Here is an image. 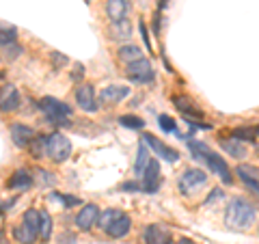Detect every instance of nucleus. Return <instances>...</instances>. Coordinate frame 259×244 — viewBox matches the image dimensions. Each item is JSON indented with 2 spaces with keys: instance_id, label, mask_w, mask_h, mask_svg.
Wrapping results in <instances>:
<instances>
[{
  "instance_id": "nucleus-1",
  "label": "nucleus",
  "mask_w": 259,
  "mask_h": 244,
  "mask_svg": "<svg viewBox=\"0 0 259 244\" xmlns=\"http://www.w3.org/2000/svg\"><path fill=\"white\" fill-rule=\"evenodd\" d=\"M190 151H192V156L197 158V160H203L205 165L214 171V173L221 177L223 184H233V175H231V169L227 167V162L218 156V153H214L212 149L207 147L205 143H201V141H190Z\"/></svg>"
},
{
  "instance_id": "nucleus-2",
  "label": "nucleus",
  "mask_w": 259,
  "mask_h": 244,
  "mask_svg": "<svg viewBox=\"0 0 259 244\" xmlns=\"http://www.w3.org/2000/svg\"><path fill=\"white\" fill-rule=\"evenodd\" d=\"M255 221V208L250 206L246 199L236 197L225 212V225L229 229H246V227Z\"/></svg>"
},
{
  "instance_id": "nucleus-3",
  "label": "nucleus",
  "mask_w": 259,
  "mask_h": 244,
  "mask_svg": "<svg viewBox=\"0 0 259 244\" xmlns=\"http://www.w3.org/2000/svg\"><path fill=\"white\" fill-rule=\"evenodd\" d=\"M41 110L52 126H65V128L71 126V108L65 102L56 100V97H44Z\"/></svg>"
},
{
  "instance_id": "nucleus-4",
  "label": "nucleus",
  "mask_w": 259,
  "mask_h": 244,
  "mask_svg": "<svg viewBox=\"0 0 259 244\" xmlns=\"http://www.w3.org/2000/svg\"><path fill=\"white\" fill-rule=\"evenodd\" d=\"M13 235L20 244H35V240L39 238V212L37 210H28L22 216V223L15 227Z\"/></svg>"
},
{
  "instance_id": "nucleus-5",
  "label": "nucleus",
  "mask_w": 259,
  "mask_h": 244,
  "mask_svg": "<svg viewBox=\"0 0 259 244\" xmlns=\"http://www.w3.org/2000/svg\"><path fill=\"white\" fill-rule=\"evenodd\" d=\"M48 156H50V160L54 162H65L69 156H71V143L69 138L61 134V132H54L48 136Z\"/></svg>"
},
{
  "instance_id": "nucleus-6",
  "label": "nucleus",
  "mask_w": 259,
  "mask_h": 244,
  "mask_svg": "<svg viewBox=\"0 0 259 244\" xmlns=\"http://www.w3.org/2000/svg\"><path fill=\"white\" fill-rule=\"evenodd\" d=\"M205 182H207L205 171H201V169H188V171H184V175L180 177V190L184 194H192V192H197L199 188H203Z\"/></svg>"
},
{
  "instance_id": "nucleus-7",
  "label": "nucleus",
  "mask_w": 259,
  "mask_h": 244,
  "mask_svg": "<svg viewBox=\"0 0 259 244\" xmlns=\"http://www.w3.org/2000/svg\"><path fill=\"white\" fill-rule=\"evenodd\" d=\"M125 74L130 80H134V83H151L153 80V67L147 59H141L136 63H130Z\"/></svg>"
},
{
  "instance_id": "nucleus-8",
  "label": "nucleus",
  "mask_w": 259,
  "mask_h": 244,
  "mask_svg": "<svg viewBox=\"0 0 259 244\" xmlns=\"http://www.w3.org/2000/svg\"><path fill=\"white\" fill-rule=\"evenodd\" d=\"M143 143H145V145H149V147H151L153 151H156L162 160L171 162V165H173V162L180 160V151L173 149V147H168V145H164L162 141H158V138L153 136V134H145V136H143Z\"/></svg>"
},
{
  "instance_id": "nucleus-9",
  "label": "nucleus",
  "mask_w": 259,
  "mask_h": 244,
  "mask_svg": "<svg viewBox=\"0 0 259 244\" xmlns=\"http://www.w3.org/2000/svg\"><path fill=\"white\" fill-rule=\"evenodd\" d=\"M236 175L240 177V182L250 188L255 194H259V167L253 165H238L236 167Z\"/></svg>"
},
{
  "instance_id": "nucleus-10",
  "label": "nucleus",
  "mask_w": 259,
  "mask_h": 244,
  "mask_svg": "<svg viewBox=\"0 0 259 244\" xmlns=\"http://www.w3.org/2000/svg\"><path fill=\"white\" fill-rule=\"evenodd\" d=\"M37 138L35 134V130L28 128V126H24V124H13L11 126V141L15 143V147H30V143Z\"/></svg>"
},
{
  "instance_id": "nucleus-11",
  "label": "nucleus",
  "mask_w": 259,
  "mask_h": 244,
  "mask_svg": "<svg viewBox=\"0 0 259 244\" xmlns=\"http://www.w3.org/2000/svg\"><path fill=\"white\" fill-rule=\"evenodd\" d=\"M143 192H158L160 188V167H158V162L156 160H149V165L147 169H145V173H143Z\"/></svg>"
},
{
  "instance_id": "nucleus-12",
  "label": "nucleus",
  "mask_w": 259,
  "mask_h": 244,
  "mask_svg": "<svg viewBox=\"0 0 259 244\" xmlns=\"http://www.w3.org/2000/svg\"><path fill=\"white\" fill-rule=\"evenodd\" d=\"M20 108V93L13 85L0 87V110L3 112H13Z\"/></svg>"
},
{
  "instance_id": "nucleus-13",
  "label": "nucleus",
  "mask_w": 259,
  "mask_h": 244,
  "mask_svg": "<svg viewBox=\"0 0 259 244\" xmlns=\"http://www.w3.org/2000/svg\"><path fill=\"white\" fill-rule=\"evenodd\" d=\"M76 102L84 112H95L97 108H100L97 102H95V91H93L91 85H80L76 89Z\"/></svg>"
},
{
  "instance_id": "nucleus-14",
  "label": "nucleus",
  "mask_w": 259,
  "mask_h": 244,
  "mask_svg": "<svg viewBox=\"0 0 259 244\" xmlns=\"http://www.w3.org/2000/svg\"><path fill=\"white\" fill-rule=\"evenodd\" d=\"M145 244H171V231L164 225H149L143 231Z\"/></svg>"
},
{
  "instance_id": "nucleus-15",
  "label": "nucleus",
  "mask_w": 259,
  "mask_h": 244,
  "mask_svg": "<svg viewBox=\"0 0 259 244\" xmlns=\"http://www.w3.org/2000/svg\"><path fill=\"white\" fill-rule=\"evenodd\" d=\"M97 216H100V208L93 206V203H87V206L80 210L78 216H76V225H78V229L80 231H89L91 227L95 225L97 221Z\"/></svg>"
},
{
  "instance_id": "nucleus-16",
  "label": "nucleus",
  "mask_w": 259,
  "mask_h": 244,
  "mask_svg": "<svg viewBox=\"0 0 259 244\" xmlns=\"http://www.w3.org/2000/svg\"><path fill=\"white\" fill-rule=\"evenodd\" d=\"M127 95H130V89H127V87L112 85V87L102 89V93H100V102H102V104H108V106H112V104H119L121 100H125Z\"/></svg>"
},
{
  "instance_id": "nucleus-17",
  "label": "nucleus",
  "mask_w": 259,
  "mask_h": 244,
  "mask_svg": "<svg viewBox=\"0 0 259 244\" xmlns=\"http://www.w3.org/2000/svg\"><path fill=\"white\" fill-rule=\"evenodd\" d=\"M127 11H130V3H127V0H108V3H106V15L112 20V24L125 20Z\"/></svg>"
},
{
  "instance_id": "nucleus-18",
  "label": "nucleus",
  "mask_w": 259,
  "mask_h": 244,
  "mask_svg": "<svg viewBox=\"0 0 259 244\" xmlns=\"http://www.w3.org/2000/svg\"><path fill=\"white\" fill-rule=\"evenodd\" d=\"M30 186H32V175L24 169L15 171V173L11 175V180L7 182V188L9 190H26V188H30Z\"/></svg>"
},
{
  "instance_id": "nucleus-19",
  "label": "nucleus",
  "mask_w": 259,
  "mask_h": 244,
  "mask_svg": "<svg viewBox=\"0 0 259 244\" xmlns=\"http://www.w3.org/2000/svg\"><path fill=\"white\" fill-rule=\"evenodd\" d=\"M130 229H132V221H130V216L123 214V216L117 218V221L108 227L106 233L110 235V238H123V235L130 233Z\"/></svg>"
},
{
  "instance_id": "nucleus-20",
  "label": "nucleus",
  "mask_w": 259,
  "mask_h": 244,
  "mask_svg": "<svg viewBox=\"0 0 259 244\" xmlns=\"http://www.w3.org/2000/svg\"><path fill=\"white\" fill-rule=\"evenodd\" d=\"M130 37H132V24H130V20L115 22L110 26V39H115V42H125Z\"/></svg>"
},
{
  "instance_id": "nucleus-21",
  "label": "nucleus",
  "mask_w": 259,
  "mask_h": 244,
  "mask_svg": "<svg viewBox=\"0 0 259 244\" xmlns=\"http://www.w3.org/2000/svg\"><path fill=\"white\" fill-rule=\"evenodd\" d=\"M119 61H123V63H136V61H141L143 59V50L139 46H132V44H125V46H121L119 48Z\"/></svg>"
},
{
  "instance_id": "nucleus-22",
  "label": "nucleus",
  "mask_w": 259,
  "mask_h": 244,
  "mask_svg": "<svg viewBox=\"0 0 259 244\" xmlns=\"http://www.w3.org/2000/svg\"><path fill=\"white\" fill-rule=\"evenodd\" d=\"M149 160H151V158H149L147 145L141 141V145H139V153H136V165H134V173L139 175V177H143L145 169H147V165H149Z\"/></svg>"
},
{
  "instance_id": "nucleus-23",
  "label": "nucleus",
  "mask_w": 259,
  "mask_h": 244,
  "mask_svg": "<svg viewBox=\"0 0 259 244\" xmlns=\"http://www.w3.org/2000/svg\"><path fill=\"white\" fill-rule=\"evenodd\" d=\"M173 102H175V106L180 108L186 117H194V119L201 117V110L194 106V104L188 100V97H173Z\"/></svg>"
},
{
  "instance_id": "nucleus-24",
  "label": "nucleus",
  "mask_w": 259,
  "mask_h": 244,
  "mask_svg": "<svg viewBox=\"0 0 259 244\" xmlns=\"http://www.w3.org/2000/svg\"><path fill=\"white\" fill-rule=\"evenodd\" d=\"M39 238L44 242L52 238V216L48 212H39Z\"/></svg>"
},
{
  "instance_id": "nucleus-25",
  "label": "nucleus",
  "mask_w": 259,
  "mask_h": 244,
  "mask_svg": "<svg viewBox=\"0 0 259 244\" xmlns=\"http://www.w3.org/2000/svg\"><path fill=\"white\" fill-rule=\"evenodd\" d=\"M121 216H123V212H121V210L110 208V210H104V212H102L100 216H97V223H100V227H102L104 231H106L108 227H110L112 223H115L117 218H121Z\"/></svg>"
},
{
  "instance_id": "nucleus-26",
  "label": "nucleus",
  "mask_w": 259,
  "mask_h": 244,
  "mask_svg": "<svg viewBox=\"0 0 259 244\" xmlns=\"http://www.w3.org/2000/svg\"><path fill=\"white\" fill-rule=\"evenodd\" d=\"M221 147L229 153V156H233V158H244L246 156V149L240 145V141H221Z\"/></svg>"
},
{
  "instance_id": "nucleus-27",
  "label": "nucleus",
  "mask_w": 259,
  "mask_h": 244,
  "mask_svg": "<svg viewBox=\"0 0 259 244\" xmlns=\"http://www.w3.org/2000/svg\"><path fill=\"white\" fill-rule=\"evenodd\" d=\"M30 151L35 158H44V153H48V138L37 136L35 141L30 143Z\"/></svg>"
},
{
  "instance_id": "nucleus-28",
  "label": "nucleus",
  "mask_w": 259,
  "mask_h": 244,
  "mask_svg": "<svg viewBox=\"0 0 259 244\" xmlns=\"http://www.w3.org/2000/svg\"><path fill=\"white\" fill-rule=\"evenodd\" d=\"M119 124L123 128H130V130H143L145 121L136 115H123V117H119Z\"/></svg>"
},
{
  "instance_id": "nucleus-29",
  "label": "nucleus",
  "mask_w": 259,
  "mask_h": 244,
  "mask_svg": "<svg viewBox=\"0 0 259 244\" xmlns=\"http://www.w3.org/2000/svg\"><path fill=\"white\" fill-rule=\"evenodd\" d=\"M231 134H233V138H236V141H240V143H246V141L253 143V141H255V130H253V128H236Z\"/></svg>"
},
{
  "instance_id": "nucleus-30",
  "label": "nucleus",
  "mask_w": 259,
  "mask_h": 244,
  "mask_svg": "<svg viewBox=\"0 0 259 244\" xmlns=\"http://www.w3.org/2000/svg\"><path fill=\"white\" fill-rule=\"evenodd\" d=\"M3 54H5V59H7V61H15V59H18V56L22 54V46H18V44L5 46V50H3Z\"/></svg>"
},
{
  "instance_id": "nucleus-31",
  "label": "nucleus",
  "mask_w": 259,
  "mask_h": 244,
  "mask_svg": "<svg viewBox=\"0 0 259 244\" xmlns=\"http://www.w3.org/2000/svg\"><path fill=\"white\" fill-rule=\"evenodd\" d=\"M35 175H37V180H39V184H41V186H52L54 184L52 173H48V171H44V169H37Z\"/></svg>"
},
{
  "instance_id": "nucleus-32",
  "label": "nucleus",
  "mask_w": 259,
  "mask_h": 244,
  "mask_svg": "<svg viewBox=\"0 0 259 244\" xmlns=\"http://www.w3.org/2000/svg\"><path fill=\"white\" fill-rule=\"evenodd\" d=\"M56 201H63L65 208H71V206H80V199L78 197H71V194H52Z\"/></svg>"
},
{
  "instance_id": "nucleus-33",
  "label": "nucleus",
  "mask_w": 259,
  "mask_h": 244,
  "mask_svg": "<svg viewBox=\"0 0 259 244\" xmlns=\"http://www.w3.org/2000/svg\"><path fill=\"white\" fill-rule=\"evenodd\" d=\"M160 128L164 130V132H175V121L168 117V115H160Z\"/></svg>"
},
{
  "instance_id": "nucleus-34",
  "label": "nucleus",
  "mask_w": 259,
  "mask_h": 244,
  "mask_svg": "<svg viewBox=\"0 0 259 244\" xmlns=\"http://www.w3.org/2000/svg\"><path fill=\"white\" fill-rule=\"evenodd\" d=\"M119 188L123 192H143V184L141 182H123Z\"/></svg>"
},
{
  "instance_id": "nucleus-35",
  "label": "nucleus",
  "mask_w": 259,
  "mask_h": 244,
  "mask_svg": "<svg viewBox=\"0 0 259 244\" xmlns=\"http://www.w3.org/2000/svg\"><path fill=\"white\" fill-rule=\"evenodd\" d=\"M15 44V35H7V32H0V46H11Z\"/></svg>"
},
{
  "instance_id": "nucleus-36",
  "label": "nucleus",
  "mask_w": 259,
  "mask_h": 244,
  "mask_svg": "<svg viewBox=\"0 0 259 244\" xmlns=\"http://www.w3.org/2000/svg\"><path fill=\"white\" fill-rule=\"evenodd\" d=\"M52 61H54V67H59V65L67 63V56L61 54V52H52Z\"/></svg>"
},
{
  "instance_id": "nucleus-37",
  "label": "nucleus",
  "mask_w": 259,
  "mask_h": 244,
  "mask_svg": "<svg viewBox=\"0 0 259 244\" xmlns=\"http://www.w3.org/2000/svg\"><path fill=\"white\" fill-rule=\"evenodd\" d=\"M82 76H84V67H82V65H76V69H74V74H71V78H74V80H82Z\"/></svg>"
},
{
  "instance_id": "nucleus-38",
  "label": "nucleus",
  "mask_w": 259,
  "mask_h": 244,
  "mask_svg": "<svg viewBox=\"0 0 259 244\" xmlns=\"http://www.w3.org/2000/svg\"><path fill=\"white\" fill-rule=\"evenodd\" d=\"M139 28H141L143 42H145V44H147V48H151V44H149V35H147V28H145V22H141V24H139Z\"/></svg>"
},
{
  "instance_id": "nucleus-39",
  "label": "nucleus",
  "mask_w": 259,
  "mask_h": 244,
  "mask_svg": "<svg viewBox=\"0 0 259 244\" xmlns=\"http://www.w3.org/2000/svg\"><path fill=\"white\" fill-rule=\"evenodd\" d=\"M0 32H7V35H15V26H9V24L0 22Z\"/></svg>"
},
{
  "instance_id": "nucleus-40",
  "label": "nucleus",
  "mask_w": 259,
  "mask_h": 244,
  "mask_svg": "<svg viewBox=\"0 0 259 244\" xmlns=\"http://www.w3.org/2000/svg\"><path fill=\"white\" fill-rule=\"evenodd\" d=\"M223 197V190H212V194H209V197H207V201L205 203H212V201H218V199H221Z\"/></svg>"
},
{
  "instance_id": "nucleus-41",
  "label": "nucleus",
  "mask_w": 259,
  "mask_h": 244,
  "mask_svg": "<svg viewBox=\"0 0 259 244\" xmlns=\"http://www.w3.org/2000/svg\"><path fill=\"white\" fill-rule=\"evenodd\" d=\"M74 242V235H61L59 238V244H71Z\"/></svg>"
},
{
  "instance_id": "nucleus-42",
  "label": "nucleus",
  "mask_w": 259,
  "mask_h": 244,
  "mask_svg": "<svg viewBox=\"0 0 259 244\" xmlns=\"http://www.w3.org/2000/svg\"><path fill=\"white\" fill-rule=\"evenodd\" d=\"M166 3H168V0H160V7H164Z\"/></svg>"
},
{
  "instance_id": "nucleus-43",
  "label": "nucleus",
  "mask_w": 259,
  "mask_h": 244,
  "mask_svg": "<svg viewBox=\"0 0 259 244\" xmlns=\"http://www.w3.org/2000/svg\"><path fill=\"white\" fill-rule=\"evenodd\" d=\"M180 244H192V242H190V240H182Z\"/></svg>"
},
{
  "instance_id": "nucleus-44",
  "label": "nucleus",
  "mask_w": 259,
  "mask_h": 244,
  "mask_svg": "<svg viewBox=\"0 0 259 244\" xmlns=\"http://www.w3.org/2000/svg\"><path fill=\"white\" fill-rule=\"evenodd\" d=\"M257 134H259V128H257Z\"/></svg>"
},
{
  "instance_id": "nucleus-45",
  "label": "nucleus",
  "mask_w": 259,
  "mask_h": 244,
  "mask_svg": "<svg viewBox=\"0 0 259 244\" xmlns=\"http://www.w3.org/2000/svg\"><path fill=\"white\" fill-rule=\"evenodd\" d=\"M257 153H259V147H257Z\"/></svg>"
},
{
  "instance_id": "nucleus-46",
  "label": "nucleus",
  "mask_w": 259,
  "mask_h": 244,
  "mask_svg": "<svg viewBox=\"0 0 259 244\" xmlns=\"http://www.w3.org/2000/svg\"><path fill=\"white\" fill-rule=\"evenodd\" d=\"M0 76H3V74H0Z\"/></svg>"
}]
</instances>
